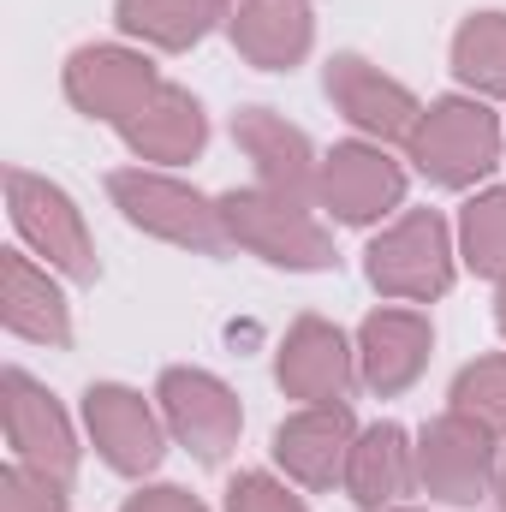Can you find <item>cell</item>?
<instances>
[{"label": "cell", "mask_w": 506, "mask_h": 512, "mask_svg": "<svg viewBox=\"0 0 506 512\" xmlns=\"http://www.w3.org/2000/svg\"><path fill=\"white\" fill-rule=\"evenodd\" d=\"M453 411H465V417H477L489 435H506V358H477V364H465L459 376H453Z\"/></svg>", "instance_id": "cb8c5ba5"}, {"label": "cell", "mask_w": 506, "mask_h": 512, "mask_svg": "<svg viewBox=\"0 0 506 512\" xmlns=\"http://www.w3.org/2000/svg\"><path fill=\"white\" fill-rule=\"evenodd\" d=\"M453 233L435 209H405L376 245L364 251V274L381 298L429 304L453 286Z\"/></svg>", "instance_id": "5b68a950"}, {"label": "cell", "mask_w": 506, "mask_h": 512, "mask_svg": "<svg viewBox=\"0 0 506 512\" xmlns=\"http://www.w3.org/2000/svg\"><path fill=\"white\" fill-rule=\"evenodd\" d=\"M340 489H346L364 512L399 507V501L417 489V441H411L399 423H370V429H358Z\"/></svg>", "instance_id": "ffe728a7"}, {"label": "cell", "mask_w": 506, "mask_h": 512, "mask_svg": "<svg viewBox=\"0 0 506 512\" xmlns=\"http://www.w3.org/2000/svg\"><path fill=\"white\" fill-rule=\"evenodd\" d=\"M0 322H6L12 340L54 346V352L72 346V304H66V292L24 251H0Z\"/></svg>", "instance_id": "ac0fdd59"}, {"label": "cell", "mask_w": 506, "mask_h": 512, "mask_svg": "<svg viewBox=\"0 0 506 512\" xmlns=\"http://www.w3.org/2000/svg\"><path fill=\"white\" fill-rule=\"evenodd\" d=\"M0 411H6V447L18 465L30 471H48L60 483L78 477V435H72V417L60 411V399L36 382L30 370H6L0 376Z\"/></svg>", "instance_id": "ba28073f"}, {"label": "cell", "mask_w": 506, "mask_h": 512, "mask_svg": "<svg viewBox=\"0 0 506 512\" xmlns=\"http://www.w3.org/2000/svg\"><path fill=\"white\" fill-rule=\"evenodd\" d=\"M495 501H501V512H506V465H501V483H495Z\"/></svg>", "instance_id": "f1b7e54d"}, {"label": "cell", "mask_w": 506, "mask_h": 512, "mask_svg": "<svg viewBox=\"0 0 506 512\" xmlns=\"http://www.w3.org/2000/svg\"><path fill=\"white\" fill-rule=\"evenodd\" d=\"M221 18H233V0H114V24L149 48H197Z\"/></svg>", "instance_id": "44dd1931"}, {"label": "cell", "mask_w": 506, "mask_h": 512, "mask_svg": "<svg viewBox=\"0 0 506 512\" xmlns=\"http://www.w3.org/2000/svg\"><path fill=\"white\" fill-rule=\"evenodd\" d=\"M221 203V227L239 251L262 256L274 268H298V274H316V268H334V239L328 227L310 215V203H286L274 191H227L215 197Z\"/></svg>", "instance_id": "3957f363"}, {"label": "cell", "mask_w": 506, "mask_h": 512, "mask_svg": "<svg viewBox=\"0 0 506 512\" xmlns=\"http://www.w3.org/2000/svg\"><path fill=\"white\" fill-rule=\"evenodd\" d=\"M120 512H209L197 495H185V489H173V483H155V489H137Z\"/></svg>", "instance_id": "4316f807"}, {"label": "cell", "mask_w": 506, "mask_h": 512, "mask_svg": "<svg viewBox=\"0 0 506 512\" xmlns=\"http://www.w3.org/2000/svg\"><path fill=\"white\" fill-rule=\"evenodd\" d=\"M322 84H328V102L364 131V137H376L381 149L387 143H405L417 131V120H423L417 96L399 78H387L381 66H370L364 54H334Z\"/></svg>", "instance_id": "4fadbf2b"}, {"label": "cell", "mask_w": 506, "mask_h": 512, "mask_svg": "<svg viewBox=\"0 0 506 512\" xmlns=\"http://www.w3.org/2000/svg\"><path fill=\"white\" fill-rule=\"evenodd\" d=\"M459 256H465V268L483 274V280H501L506 274V185L477 191V197L459 209Z\"/></svg>", "instance_id": "603a6c76"}, {"label": "cell", "mask_w": 506, "mask_h": 512, "mask_svg": "<svg viewBox=\"0 0 506 512\" xmlns=\"http://www.w3.org/2000/svg\"><path fill=\"white\" fill-rule=\"evenodd\" d=\"M352 441H358V417L346 405H304V411H292L274 429V465L292 483H304V489L322 495V489L346 483Z\"/></svg>", "instance_id": "5bb4252c"}, {"label": "cell", "mask_w": 506, "mask_h": 512, "mask_svg": "<svg viewBox=\"0 0 506 512\" xmlns=\"http://www.w3.org/2000/svg\"><path fill=\"white\" fill-rule=\"evenodd\" d=\"M114 131L126 137V149L137 161L179 167V161H197V155H203V143H209V114H203V102H197L191 90H179V84L161 78L155 96H149L143 108H131Z\"/></svg>", "instance_id": "2e32d148"}, {"label": "cell", "mask_w": 506, "mask_h": 512, "mask_svg": "<svg viewBox=\"0 0 506 512\" xmlns=\"http://www.w3.org/2000/svg\"><path fill=\"white\" fill-rule=\"evenodd\" d=\"M495 322H501V334H506V274H501V292H495Z\"/></svg>", "instance_id": "83f0119b"}, {"label": "cell", "mask_w": 506, "mask_h": 512, "mask_svg": "<svg viewBox=\"0 0 506 512\" xmlns=\"http://www.w3.org/2000/svg\"><path fill=\"white\" fill-rule=\"evenodd\" d=\"M316 203L346 227H370L405 203V167L381 143H334L316 173Z\"/></svg>", "instance_id": "9c48e42d"}, {"label": "cell", "mask_w": 506, "mask_h": 512, "mask_svg": "<svg viewBox=\"0 0 506 512\" xmlns=\"http://www.w3.org/2000/svg\"><path fill=\"white\" fill-rule=\"evenodd\" d=\"M387 512H411V507H387Z\"/></svg>", "instance_id": "f546056e"}, {"label": "cell", "mask_w": 506, "mask_h": 512, "mask_svg": "<svg viewBox=\"0 0 506 512\" xmlns=\"http://www.w3.org/2000/svg\"><path fill=\"white\" fill-rule=\"evenodd\" d=\"M108 197H114V209L131 227H143L161 245H179V251H197V256H221L233 245L227 227H221V203H209L203 191H191V185H179V179H167L155 167L108 173Z\"/></svg>", "instance_id": "7a4b0ae2"}, {"label": "cell", "mask_w": 506, "mask_h": 512, "mask_svg": "<svg viewBox=\"0 0 506 512\" xmlns=\"http://www.w3.org/2000/svg\"><path fill=\"white\" fill-rule=\"evenodd\" d=\"M411 167L441 185V191H471L477 179H489L506 155L501 120L483 108V96H441L423 108L417 131L405 137Z\"/></svg>", "instance_id": "6da1fadb"}, {"label": "cell", "mask_w": 506, "mask_h": 512, "mask_svg": "<svg viewBox=\"0 0 506 512\" xmlns=\"http://www.w3.org/2000/svg\"><path fill=\"white\" fill-rule=\"evenodd\" d=\"M227 512H310L274 471H239L227 483Z\"/></svg>", "instance_id": "484cf974"}, {"label": "cell", "mask_w": 506, "mask_h": 512, "mask_svg": "<svg viewBox=\"0 0 506 512\" xmlns=\"http://www.w3.org/2000/svg\"><path fill=\"white\" fill-rule=\"evenodd\" d=\"M84 429H90L102 465L120 477H149L167 453V423L155 417V405L143 393L120 382H96L84 393Z\"/></svg>", "instance_id": "8fae6325"}, {"label": "cell", "mask_w": 506, "mask_h": 512, "mask_svg": "<svg viewBox=\"0 0 506 512\" xmlns=\"http://www.w3.org/2000/svg\"><path fill=\"white\" fill-rule=\"evenodd\" d=\"M72 483H60V477H48V471H30V465H6L0 471V512H66V495Z\"/></svg>", "instance_id": "d4e9b609"}, {"label": "cell", "mask_w": 506, "mask_h": 512, "mask_svg": "<svg viewBox=\"0 0 506 512\" xmlns=\"http://www.w3.org/2000/svg\"><path fill=\"white\" fill-rule=\"evenodd\" d=\"M6 209H12V227L18 239L36 256H48V268H60L66 280L78 286H96L102 262L90 245V227H84V209L42 173H24V167H6Z\"/></svg>", "instance_id": "277c9868"}, {"label": "cell", "mask_w": 506, "mask_h": 512, "mask_svg": "<svg viewBox=\"0 0 506 512\" xmlns=\"http://www.w3.org/2000/svg\"><path fill=\"white\" fill-rule=\"evenodd\" d=\"M155 399H161V423L179 447H191L203 465H221L233 447H239V429H245V405L239 393L209 376V370H191V364H173L161 370L155 382Z\"/></svg>", "instance_id": "52a82bcc"}, {"label": "cell", "mask_w": 506, "mask_h": 512, "mask_svg": "<svg viewBox=\"0 0 506 512\" xmlns=\"http://www.w3.org/2000/svg\"><path fill=\"white\" fill-rule=\"evenodd\" d=\"M66 84V102L84 114V120H102V126H120L131 108H143L161 84L155 60L137 54V48H120V42H90L66 60L60 72Z\"/></svg>", "instance_id": "30bf717a"}, {"label": "cell", "mask_w": 506, "mask_h": 512, "mask_svg": "<svg viewBox=\"0 0 506 512\" xmlns=\"http://www.w3.org/2000/svg\"><path fill=\"white\" fill-rule=\"evenodd\" d=\"M233 48L256 72H292L310 42H316V12L310 0H233Z\"/></svg>", "instance_id": "d6986e66"}, {"label": "cell", "mask_w": 506, "mask_h": 512, "mask_svg": "<svg viewBox=\"0 0 506 512\" xmlns=\"http://www.w3.org/2000/svg\"><path fill=\"white\" fill-rule=\"evenodd\" d=\"M429 346H435V328L423 310H370L358 328V382L381 399L405 393L423 376Z\"/></svg>", "instance_id": "e0dca14e"}, {"label": "cell", "mask_w": 506, "mask_h": 512, "mask_svg": "<svg viewBox=\"0 0 506 512\" xmlns=\"http://www.w3.org/2000/svg\"><path fill=\"white\" fill-rule=\"evenodd\" d=\"M453 78L471 96H506V12H477L453 36Z\"/></svg>", "instance_id": "7402d4cb"}, {"label": "cell", "mask_w": 506, "mask_h": 512, "mask_svg": "<svg viewBox=\"0 0 506 512\" xmlns=\"http://www.w3.org/2000/svg\"><path fill=\"white\" fill-rule=\"evenodd\" d=\"M233 143L245 149V161L256 167V185L286 197V203H316V149L298 126H286L274 108H239L233 114Z\"/></svg>", "instance_id": "9a60e30c"}, {"label": "cell", "mask_w": 506, "mask_h": 512, "mask_svg": "<svg viewBox=\"0 0 506 512\" xmlns=\"http://www.w3.org/2000/svg\"><path fill=\"white\" fill-rule=\"evenodd\" d=\"M501 483V459H495V435L465 417V411H441L417 429V489L447 501V507H471L483 495H495Z\"/></svg>", "instance_id": "8992f818"}, {"label": "cell", "mask_w": 506, "mask_h": 512, "mask_svg": "<svg viewBox=\"0 0 506 512\" xmlns=\"http://www.w3.org/2000/svg\"><path fill=\"white\" fill-rule=\"evenodd\" d=\"M274 382L286 387V399H304V405H346L358 387V352L346 346V334L334 322L298 316L280 340Z\"/></svg>", "instance_id": "7c38bea8"}]
</instances>
